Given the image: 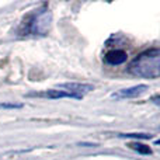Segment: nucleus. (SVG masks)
Here are the masks:
<instances>
[{"label": "nucleus", "instance_id": "f257e3e1", "mask_svg": "<svg viewBox=\"0 0 160 160\" xmlns=\"http://www.w3.org/2000/svg\"><path fill=\"white\" fill-rule=\"evenodd\" d=\"M128 72L143 79H158L160 75V49L149 48L141 52L128 66Z\"/></svg>", "mask_w": 160, "mask_h": 160}, {"label": "nucleus", "instance_id": "f03ea898", "mask_svg": "<svg viewBox=\"0 0 160 160\" xmlns=\"http://www.w3.org/2000/svg\"><path fill=\"white\" fill-rule=\"evenodd\" d=\"M51 24H52V13L48 8L37 10V13H34L28 18L24 32L31 35H47L51 30Z\"/></svg>", "mask_w": 160, "mask_h": 160}, {"label": "nucleus", "instance_id": "7ed1b4c3", "mask_svg": "<svg viewBox=\"0 0 160 160\" xmlns=\"http://www.w3.org/2000/svg\"><path fill=\"white\" fill-rule=\"evenodd\" d=\"M59 90H63L68 91V93H72L75 96H79L83 98L86 93H90V91L94 90V86L93 84H87V83H75V82H70V83H61L58 84Z\"/></svg>", "mask_w": 160, "mask_h": 160}, {"label": "nucleus", "instance_id": "20e7f679", "mask_svg": "<svg viewBox=\"0 0 160 160\" xmlns=\"http://www.w3.org/2000/svg\"><path fill=\"white\" fill-rule=\"evenodd\" d=\"M148 86L146 84H138V86H132L128 88H122V90L112 93L111 97L115 100H125V98H136V97L142 96L143 93L148 91Z\"/></svg>", "mask_w": 160, "mask_h": 160}, {"label": "nucleus", "instance_id": "39448f33", "mask_svg": "<svg viewBox=\"0 0 160 160\" xmlns=\"http://www.w3.org/2000/svg\"><path fill=\"white\" fill-rule=\"evenodd\" d=\"M27 97H38V98H49V100H58V98H76L80 100L82 97L75 96L72 93H68L63 90H55V88H51V90H45V91H38V93H28Z\"/></svg>", "mask_w": 160, "mask_h": 160}, {"label": "nucleus", "instance_id": "423d86ee", "mask_svg": "<svg viewBox=\"0 0 160 160\" xmlns=\"http://www.w3.org/2000/svg\"><path fill=\"white\" fill-rule=\"evenodd\" d=\"M128 59V53L122 49H112L108 51L104 56V61L108 65H112V66H118V65L125 63Z\"/></svg>", "mask_w": 160, "mask_h": 160}, {"label": "nucleus", "instance_id": "0eeeda50", "mask_svg": "<svg viewBox=\"0 0 160 160\" xmlns=\"http://www.w3.org/2000/svg\"><path fill=\"white\" fill-rule=\"evenodd\" d=\"M128 146H129L132 150H135V152L141 153V155H152V149H150L149 146H146V145H143V143H139L138 141L131 142Z\"/></svg>", "mask_w": 160, "mask_h": 160}, {"label": "nucleus", "instance_id": "6e6552de", "mask_svg": "<svg viewBox=\"0 0 160 160\" xmlns=\"http://www.w3.org/2000/svg\"><path fill=\"white\" fill-rule=\"evenodd\" d=\"M118 136L119 138H133V139H152L153 136L150 135H148V133H118Z\"/></svg>", "mask_w": 160, "mask_h": 160}, {"label": "nucleus", "instance_id": "1a4fd4ad", "mask_svg": "<svg viewBox=\"0 0 160 160\" xmlns=\"http://www.w3.org/2000/svg\"><path fill=\"white\" fill-rule=\"evenodd\" d=\"M0 108H22V104H16V102H2Z\"/></svg>", "mask_w": 160, "mask_h": 160}]
</instances>
